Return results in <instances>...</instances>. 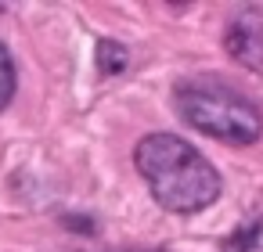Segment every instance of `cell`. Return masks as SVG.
I'll use <instances>...</instances> for the list:
<instances>
[{
    "label": "cell",
    "mask_w": 263,
    "mask_h": 252,
    "mask_svg": "<svg viewBox=\"0 0 263 252\" xmlns=\"http://www.w3.org/2000/svg\"><path fill=\"white\" fill-rule=\"evenodd\" d=\"M134 162L152 198L170 212H202L220 198V177L202 151L173 133H152L137 144Z\"/></svg>",
    "instance_id": "obj_1"
},
{
    "label": "cell",
    "mask_w": 263,
    "mask_h": 252,
    "mask_svg": "<svg viewBox=\"0 0 263 252\" xmlns=\"http://www.w3.org/2000/svg\"><path fill=\"white\" fill-rule=\"evenodd\" d=\"M177 112L195 130L227 141V144H252L263 133V115L256 105L238 98L220 83H187L177 90Z\"/></svg>",
    "instance_id": "obj_2"
},
{
    "label": "cell",
    "mask_w": 263,
    "mask_h": 252,
    "mask_svg": "<svg viewBox=\"0 0 263 252\" xmlns=\"http://www.w3.org/2000/svg\"><path fill=\"white\" fill-rule=\"evenodd\" d=\"M223 44H227V54L238 65H245L252 72H263V8L249 4L241 11H234L231 22H227Z\"/></svg>",
    "instance_id": "obj_3"
},
{
    "label": "cell",
    "mask_w": 263,
    "mask_h": 252,
    "mask_svg": "<svg viewBox=\"0 0 263 252\" xmlns=\"http://www.w3.org/2000/svg\"><path fill=\"white\" fill-rule=\"evenodd\" d=\"M98 65H101V72H123L126 69V51L112 40H101L98 44Z\"/></svg>",
    "instance_id": "obj_4"
},
{
    "label": "cell",
    "mask_w": 263,
    "mask_h": 252,
    "mask_svg": "<svg viewBox=\"0 0 263 252\" xmlns=\"http://www.w3.org/2000/svg\"><path fill=\"white\" fill-rule=\"evenodd\" d=\"M15 94V65H11V54L8 47L0 44V108H4Z\"/></svg>",
    "instance_id": "obj_5"
}]
</instances>
